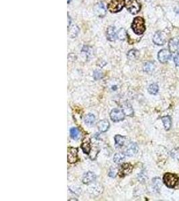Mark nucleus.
Here are the masks:
<instances>
[{
	"instance_id": "nucleus-1",
	"label": "nucleus",
	"mask_w": 179,
	"mask_h": 201,
	"mask_svg": "<svg viewBox=\"0 0 179 201\" xmlns=\"http://www.w3.org/2000/svg\"><path fill=\"white\" fill-rule=\"evenodd\" d=\"M132 29L135 34L138 35L142 34L146 30L144 19L141 17H136L134 18L132 24Z\"/></svg>"
},
{
	"instance_id": "nucleus-2",
	"label": "nucleus",
	"mask_w": 179,
	"mask_h": 201,
	"mask_svg": "<svg viewBox=\"0 0 179 201\" xmlns=\"http://www.w3.org/2000/svg\"><path fill=\"white\" fill-rule=\"evenodd\" d=\"M178 176L175 174L166 173L163 177V182L170 188H173L175 187L178 184Z\"/></svg>"
},
{
	"instance_id": "nucleus-3",
	"label": "nucleus",
	"mask_w": 179,
	"mask_h": 201,
	"mask_svg": "<svg viewBox=\"0 0 179 201\" xmlns=\"http://www.w3.org/2000/svg\"><path fill=\"white\" fill-rule=\"evenodd\" d=\"M125 6V0H111L107 6L110 12L117 13L122 10Z\"/></svg>"
},
{
	"instance_id": "nucleus-4",
	"label": "nucleus",
	"mask_w": 179,
	"mask_h": 201,
	"mask_svg": "<svg viewBox=\"0 0 179 201\" xmlns=\"http://www.w3.org/2000/svg\"><path fill=\"white\" fill-rule=\"evenodd\" d=\"M126 8L132 14H137L141 10V5L137 0H129Z\"/></svg>"
},
{
	"instance_id": "nucleus-5",
	"label": "nucleus",
	"mask_w": 179,
	"mask_h": 201,
	"mask_svg": "<svg viewBox=\"0 0 179 201\" xmlns=\"http://www.w3.org/2000/svg\"><path fill=\"white\" fill-rule=\"evenodd\" d=\"M132 170H133V166L129 163H124L119 167L118 174L119 177L123 178L131 173Z\"/></svg>"
},
{
	"instance_id": "nucleus-6",
	"label": "nucleus",
	"mask_w": 179,
	"mask_h": 201,
	"mask_svg": "<svg viewBox=\"0 0 179 201\" xmlns=\"http://www.w3.org/2000/svg\"><path fill=\"white\" fill-rule=\"evenodd\" d=\"M125 114L123 111H121L118 109H114L110 113V118L114 122H118V121H122L124 119Z\"/></svg>"
},
{
	"instance_id": "nucleus-7",
	"label": "nucleus",
	"mask_w": 179,
	"mask_h": 201,
	"mask_svg": "<svg viewBox=\"0 0 179 201\" xmlns=\"http://www.w3.org/2000/svg\"><path fill=\"white\" fill-rule=\"evenodd\" d=\"M171 58V52L169 50L163 49L158 52V58L161 63H166Z\"/></svg>"
},
{
	"instance_id": "nucleus-8",
	"label": "nucleus",
	"mask_w": 179,
	"mask_h": 201,
	"mask_svg": "<svg viewBox=\"0 0 179 201\" xmlns=\"http://www.w3.org/2000/svg\"><path fill=\"white\" fill-rule=\"evenodd\" d=\"M78 150L75 147H68V162L70 164H74L78 160Z\"/></svg>"
},
{
	"instance_id": "nucleus-9",
	"label": "nucleus",
	"mask_w": 179,
	"mask_h": 201,
	"mask_svg": "<svg viewBox=\"0 0 179 201\" xmlns=\"http://www.w3.org/2000/svg\"><path fill=\"white\" fill-rule=\"evenodd\" d=\"M166 39V35L163 32H157L153 37V42L157 45H163Z\"/></svg>"
},
{
	"instance_id": "nucleus-10",
	"label": "nucleus",
	"mask_w": 179,
	"mask_h": 201,
	"mask_svg": "<svg viewBox=\"0 0 179 201\" xmlns=\"http://www.w3.org/2000/svg\"><path fill=\"white\" fill-rule=\"evenodd\" d=\"M138 152V146L136 143L132 142L130 143L128 145L126 150H125L124 154L127 156H134Z\"/></svg>"
},
{
	"instance_id": "nucleus-11",
	"label": "nucleus",
	"mask_w": 179,
	"mask_h": 201,
	"mask_svg": "<svg viewBox=\"0 0 179 201\" xmlns=\"http://www.w3.org/2000/svg\"><path fill=\"white\" fill-rule=\"evenodd\" d=\"M95 14L98 17H104L106 14V10L103 3H98L94 7Z\"/></svg>"
},
{
	"instance_id": "nucleus-12",
	"label": "nucleus",
	"mask_w": 179,
	"mask_h": 201,
	"mask_svg": "<svg viewBox=\"0 0 179 201\" xmlns=\"http://www.w3.org/2000/svg\"><path fill=\"white\" fill-rule=\"evenodd\" d=\"M96 179V176L94 173L91 172H87V173L84 174L83 177V182L85 184H90L93 182H94Z\"/></svg>"
},
{
	"instance_id": "nucleus-13",
	"label": "nucleus",
	"mask_w": 179,
	"mask_h": 201,
	"mask_svg": "<svg viewBox=\"0 0 179 201\" xmlns=\"http://www.w3.org/2000/svg\"><path fill=\"white\" fill-rule=\"evenodd\" d=\"M178 42H179V39L178 38H172L171 40L169 41V47L170 51L173 53L177 52Z\"/></svg>"
},
{
	"instance_id": "nucleus-14",
	"label": "nucleus",
	"mask_w": 179,
	"mask_h": 201,
	"mask_svg": "<svg viewBox=\"0 0 179 201\" xmlns=\"http://www.w3.org/2000/svg\"><path fill=\"white\" fill-rule=\"evenodd\" d=\"M81 147V149L83 150L84 153H85L86 154H88V155H89L91 150V140H89V139H85V140H83Z\"/></svg>"
},
{
	"instance_id": "nucleus-15",
	"label": "nucleus",
	"mask_w": 179,
	"mask_h": 201,
	"mask_svg": "<svg viewBox=\"0 0 179 201\" xmlns=\"http://www.w3.org/2000/svg\"><path fill=\"white\" fill-rule=\"evenodd\" d=\"M97 127L101 132H106L109 127V123L107 120H101L97 123Z\"/></svg>"
},
{
	"instance_id": "nucleus-16",
	"label": "nucleus",
	"mask_w": 179,
	"mask_h": 201,
	"mask_svg": "<svg viewBox=\"0 0 179 201\" xmlns=\"http://www.w3.org/2000/svg\"><path fill=\"white\" fill-rule=\"evenodd\" d=\"M107 37L109 41H114L116 39V31L114 26H109L107 30Z\"/></svg>"
},
{
	"instance_id": "nucleus-17",
	"label": "nucleus",
	"mask_w": 179,
	"mask_h": 201,
	"mask_svg": "<svg viewBox=\"0 0 179 201\" xmlns=\"http://www.w3.org/2000/svg\"><path fill=\"white\" fill-rule=\"evenodd\" d=\"M115 142H116V144L118 145L119 147H122L126 143L127 140L126 138L124 136H121L120 135H117V136H115Z\"/></svg>"
},
{
	"instance_id": "nucleus-18",
	"label": "nucleus",
	"mask_w": 179,
	"mask_h": 201,
	"mask_svg": "<svg viewBox=\"0 0 179 201\" xmlns=\"http://www.w3.org/2000/svg\"><path fill=\"white\" fill-rule=\"evenodd\" d=\"M122 111L125 115L127 116H133L134 110L132 109V106L129 103H125L122 107Z\"/></svg>"
},
{
	"instance_id": "nucleus-19",
	"label": "nucleus",
	"mask_w": 179,
	"mask_h": 201,
	"mask_svg": "<svg viewBox=\"0 0 179 201\" xmlns=\"http://www.w3.org/2000/svg\"><path fill=\"white\" fill-rule=\"evenodd\" d=\"M162 121L164 124V127L166 130H169L172 125V121L169 116H164L162 118Z\"/></svg>"
},
{
	"instance_id": "nucleus-20",
	"label": "nucleus",
	"mask_w": 179,
	"mask_h": 201,
	"mask_svg": "<svg viewBox=\"0 0 179 201\" xmlns=\"http://www.w3.org/2000/svg\"><path fill=\"white\" fill-rule=\"evenodd\" d=\"M89 191L91 194H94L95 196L99 195L103 192V188L101 186H99L98 185H95L92 187H90L89 188Z\"/></svg>"
},
{
	"instance_id": "nucleus-21",
	"label": "nucleus",
	"mask_w": 179,
	"mask_h": 201,
	"mask_svg": "<svg viewBox=\"0 0 179 201\" xmlns=\"http://www.w3.org/2000/svg\"><path fill=\"white\" fill-rule=\"evenodd\" d=\"M154 68H155V66L150 62H148L143 66V70L147 73H151L154 70Z\"/></svg>"
},
{
	"instance_id": "nucleus-22",
	"label": "nucleus",
	"mask_w": 179,
	"mask_h": 201,
	"mask_svg": "<svg viewBox=\"0 0 179 201\" xmlns=\"http://www.w3.org/2000/svg\"><path fill=\"white\" fill-rule=\"evenodd\" d=\"M70 136L73 140H78L80 138V131L77 128L72 127L70 129Z\"/></svg>"
},
{
	"instance_id": "nucleus-23",
	"label": "nucleus",
	"mask_w": 179,
	"mask_h": 201,
	"mask_svg": "<svg viewBox=\"0 0 179 201\" xmlns=\"http://www.w3.org/2000/svg\"><path fill=\"white\" fill-rule=\"evenodd\" d=\"M95 121V117L94 116V115L89 113L85 116V122L87 125H92L94 123Z\"/></svg>"
},
{
	"instance_id": "nucleus-24",
	"label": "nucleus",
	"mask_w": 179,
	"mask_h": 201,
	"mask_svg": "<svg viewBox=\"0 0 179 201\" xmlns=\"http://www.w3.org/2000/svg\"><path fill=\"white\" fill-rule=\"evenodd\" d=\"M148 90L149 93H150V94L156 95L158 93V90H159L158 85L156 83L151 84V85L149 86Z\"/></svg>"
},
{
	"instance_id": "nucleus-25",
	"label": "nucleus",
	"mask_w": 179,
	"mask_h": 201,
	"mask_svg": "<svg viewBox=\"0 0 179 201\" xmlns=\"http://www.w3.org/2000/svg\"><path fill=\"white\" fill-rule=\"evenodd\" d=\"M125 154H121V153H117L114 155V161L116 164H119V163L122 162V161L125 159Z\"/></svg>"
},
{
	"instance_id": "nucleus-26",
	"label": "nucleus",
	"mask_w": 179,
	"mask_h": 201,
	"mask_svg": "<svg viewBox=\"0 0 179 201\" xmlns=\"http://www.w3.org/2000/svg\"><path fill=\"white\" fill-rule=\"evenodd\" d=\"M139 52L137 50H131L127 53V57L130 60H134L138 58Z\"/></svg>"
},
{
	"instance_id": "nucleus-27",
	"label": "nucleus",
	"mask_w": 179,
	"mask_h": 201,
	"mask_svg": "<svg viewBox=\"0 0 179 201\" xmlns=\"http://www.w3.org/2000/svg\"><path fill=\"white\" fill-rule=\"evenodd\" d=\"M153 184H154V188L156 190L157 189H160L161 187V185H162V183H161V180L160 178H154L153 179Z\"/></svg>"
},
{
	"instance_id": "nucleus-28",
	"label": "nucleus",
	"mask_w": 179,
	"mask_h": 201,
	"mask_svg": "<svg viewBox=\"0 0 179 201\" xmlns=\"http://www.w3.org/2000/svg\"><path fill=\"white\" fill-rule=\"evenodd\" d=\"M127 36V34H126V32H125V30L124 29H120L118 32V37L121 40H125V38H126Z\"/></svg>"
},
{
	"instance_id": "nucleus-29",
	"label": "nucleus",
	"mask_w": 179,
	"mask_h": 201,
	"mask_svg": "<svg viewBox=\"0 0 179 201\" xmlns=\"http://www.w3.org/2000/svg\"><path fill=\"white\" fill-rule=\"evenodd\" d=\"M171 156L172 158L176 160H179V150L178 149H174L171 152Z\"/></svg>"
},
{
	"instance_id": "nucleus-30",
	"label": "nucleus",
	"mask_w": 179,
	"mask_h": 201,
	"mask_svg": "<svg viewBox=\"0 0 179 201\" xmlns=\"http://www.w3.org/2000/svg\"><path fill=\"white\" fill-rule=\"evenodd\" d=\"M103 74L100 70H95L93 73V77L95 79V80H99L102 78Z\"/></svg>"
},
{
	"instance_id": "nucleus-31",
	"label": "nucleus",
	"mask_w": 179,
	"mask_h": 201,
	"mask_svg": "<svg viewBox=\"0 0 179 201\" xmlns=\"http://www.w3.org/2000/svg\"><path fill=\"white\" fill-rule=\"evenodd\" d=\"M117 175V170L116 168H111L109 171V173H108V176H109L110 178H115Z\"/></svg>"
},
{
	"instance_id": "nucleus-32",
	"label": "nucleus",
	"mask_w": 179,
	"mask_h": 201,
	"mask_svg": "<svg viewBox=\"0 0 179 201\" xmlns=\"http://www.w3.org/2000/svg\"><path fill=\"white\" fill-rule=\"evenodd\" d=\"M174 62L176 67H179V56H176L174 57Z\"/></svg>"
},
{
	"instance_id": "nucleus-33",
	"label": "nucleus",
	"mask_w": 179,
	"mask_h": 201,
	"mask_svg": "<svg viewBox=\"0 0 179 201\" xmlns=\"http://www.w3.org/2000/svg\"><path fill=\"white\" fill-rule=\"evenodd\" d=\"M174 11H175V12L176 13V14H179V6H176V7L174 8Z\"/></svg>"
},
{
	"instance_id": "nucleus-34",
	"label": "nucleus",
	"mask_w": 179,
	"mask_h": 201,
	"mask_svg": "<svg viewBox=\"0 0 179 201\" xmlns=\"http://www.w3.org/2000/svg\"><path fill=\"white\" fill-rule=\"evenodd\" d=\"M68 28H69V26H70V22H69V15H68Z\"/></svg>"
},
{
	"instance_id": "nucleus-35",
	"label": "nucleus",
	"mask_w": 179,
	"mask_h": 201,
	"mask_svg": "<svg viewBox=\"0 0 179 201\" xmlns=\"http://www.w3.org/2000/svg\"><path fill=\"white\" fill-rule=\"evenodd\" d=\"M177 52L179 54V42H178V50H177Z\"/></svg>"
},
{
	"instance_id": "nucleus-36",
	"label": "nucleus",
	"mask_w": 179,
	"mask_h": 201,
	"mask_svg": "<svg viewBox=\"0 0 179 201\" xmlns=\"http://www.w3.org/2000/svg\"><path fill=\"white\" fill-rule=\"evenodd\" d=\"M70 1V0H68V3H69Z\"/></svg>"
}]
</instances>
